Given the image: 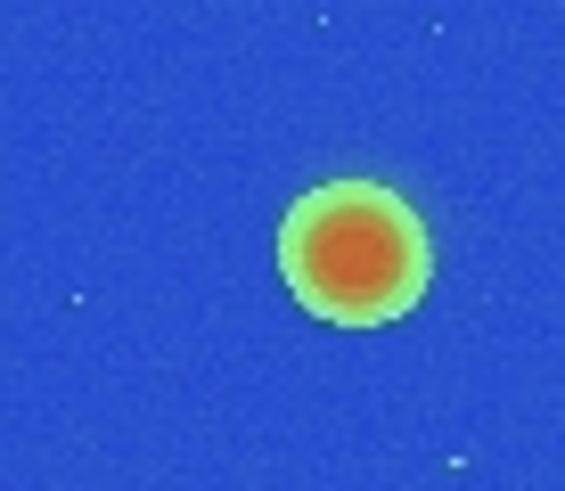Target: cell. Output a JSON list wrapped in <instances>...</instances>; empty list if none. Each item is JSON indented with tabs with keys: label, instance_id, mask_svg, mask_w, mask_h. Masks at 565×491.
Listing matches in <instances>:
<instances>
[{
	"label": "cell",
	"instance_id": "cell-1",
	"mask_svg": "<svg viewBox=\"0 0 565 491\" xmlns=\"http://www.w3.org/2000/svg\"><path fill=\"white\" fill-rule=\"evenodd\" d=\"M279 279L328 328H385L426 295L435 246L385 181H320L279 222Z\"/></svg>",
	"mask_w": 565,
	"mask_h": 491
}]
</instances>
